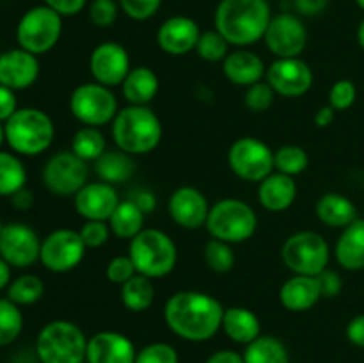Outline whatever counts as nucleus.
Returning <instances> with one entry per match:
<instances>
[{
    "label": "nucleus",
    "instance_id": "obj_1",
    "mask_svg": "<svg viewBox=\"0 0 364 363\" xmlns=\"http://www.w3.org/2000/svg\"><path fill=\"white\" fill-rule=\"evenodd\" d=\"M224 306L213 295L199 290H180L164 306V320L176 337L187 342H206L223 327Z\"/></svg>",
    "mask_w": 364,
    "mask_h": 363
},
{
    "label": "nucleus",
    "instance_id": "obj_2",
    "mask_svg": "<svg viewBox=\"0 0 364 363\" xmlns=\"http://www.w3.org/2000/svg\"><path fill=\"white\" fill-rule=\"evenodd\" d=\"M270 20L272 11L269 0H220L215 9V31L238 48L265 38Z\"/></svg>",
    "mask_w": 364,
    "mask_h": 363
},
{
    "label": "nucleus",
    "instance_id": "obj_3",
    "mask_svg": "<svg viewBox=\"0 0 364 363\" xmlns=\"http://www.w3.org/2000/svg\"><path fill=\"white\" fill-rule=\"evenodd\" d=\"M162 121L148 105H127L112 121L116 148L128 155H146L160 144Z\"/></svg>",
    "mask_w": 364,
    "mask_h": 363
},
{
    "label": "nucleus",
    "instance_id": "obj_4",
    "mask_svg": "<svg viewBox=\"0 0 364 363\" xmlns=\"http://www.w3.org/2000/svg\"><path fill=\"white\" fill-rule=\"evenodd\" d=\"M6 142L18 155L36 157L46 152L55 139V125L52 117L36 107L18 109L4 123Z\"/></svg>",
    "mask_w": 364,
    "mask_h": 363
},
{
    "label": "nucleus",
    "instance_id": "obj_5",
    "mask_svg": "<svg viewBox=\"0 0 364 363\" xmlns=\"http://www.w3.org/2000/svg\"><path fill=\"white\" fill-rule=\"evenodd\" d=\"M85 333L71 320H52L45 324L36 338V356L41 363H85Z\"/></svg>",
    "mask_w": 364,
    "mask_h": 363
},
{
    "label": "nucleus",
    "instance_id": "obj_6",
    "mask_svg": "<svg viewBox=\"0 0 364 363\" xmlns=\"http://www.w3.org/2000/svg\"><path fill=\"white\" fill-rule=\"evenodd\" d=\"M128 256L139 274L159 280L174 270L178 262V248L166 231L159 228H144L130 241Z\"/></svg>",
    "mask_w": 364,
    "mask_h": 363
},
{
    "label": "nucleus",
    "instance_id": "obj_7",
    "mask_svg": "<svg viewBox=\"0 0 364 363\" xmlns=\"http://www.w3.org/2000/svg\"><path fill=\"white\" fill-rule=\"evenodd\" d=\"M205 228L212 238L228 244H240L256 233L258 216L249 203L237 198H224L210 206Z\"/></svg>",
    "mask_w": 364,
    "mask_h": 363
},
{
    "label": "nucleus",
    "instance_id": "obj_8",
    "mask_svg": "<svg viewBox=\"0 0 364 363\" xmlns=\"http://www.w3.org/2000/svg\"><path fill=\"white\" fill-rule=\"evenodd\" d=\"M329 258V244L316 231L302 230L291 233L281 248V260L288 270L302 276H318L327 269Z\"/></svg>",
    "mask_w": 364,
    "mask_h": 363
},
{
    "label": "nucleus",
    "instance_id": "obj_9",
    "mask_svg": "<svg viewBox=\"0 0 364 363\" xmlns=\"http://www.w3.org/2000/svg\"><path fill=\"white\" fill-rule=\"evenodd\" d=\"M63 34V16L48 6H36L20 18L16 25V41L20 48L43 56L59 43Z\"/></svg>",
    "mask_w": 364,
    "mask_h": 363
},
{
    "label": "nucleus",
    "instance_id": "obj_10",
    "mask_svg": "<svg viewBox=\"0 0 364 363\" xmlns=\"http://www.w3.org/2000/svg\"><path fill=\"white\" fill-rule=\"evenodd\" d=\"M70 112L84 127H105L112 123L119 112L112 88L98 82H84L77 85L70 96Z\"/></svg>",
    "mask_w": 364,
    "mask_h": 363
},
{
    "label": "nucleus",
    "instance_id": "obj_11",
    "mask_svg": "<svg viewBox=\"0 0 364 363\" xmlns=\"http://www.w3.org/2000/svg\"><path fill=\"white\" fill-rule=\"evenodd\" d=\"M228 164L238 178L259 184L274 173V152L258 137H240L230 146Z\"/></svg>",
    "mask_w": 364,
    "mask_h": 363
},
{
    "label": "nucleus",
    "instance_id": "obj_12",
    "mask_svg": "<svg viewBox=\"0 0 364 363\" xmlns=\"http://www.w3.org/2000/svg\"><path fill=\"white\" fill-rule=\"evenodd\" d=\"M85 244L80 233L70 228H59L41 241L39 262L50 273L64 274L73 270L85 256Z\"/></svg>",
    "mask_w": 364,
    "mask_h": 363
},
{
    "label": "nucleus",
    "instance_id": "obj_13",
    "mask_svg": "<svg viewBox=\"0 0 364 363\" xmlns=\"http://www.w3.org/2000/svg\"><path fill=\"white\" fill-rule=\"evenodd\" d=\"M87 162L71 149L55 153L43 167V184L55 196H75L87 184Z\"/></svg>",
    "mask_w": 364,
    "mask_h": 363
},
{
    "label": "nucleus",
    "instance_id": "obj_14",
    "mask_svg": "<svg viewBox=\"0 0 364 363\" xmlns=\"http://www.w3.org/2000/svg\"><path fill=\"white\" fill-rule=\"evenodd\" d=\"M265 80L276 95L283 98H301L313 88L315 75L304 59L287 57V59H276L267 68Z\"/></svg>",
    "mask_w": 364,
    "mask_h": 363
},
{
    "label": "nucleus",
    "instance_id": "obj_15",
    "mask_svg": "<svg viewBox=\"0 0 364 363\" xmlns=\"http://www.w3.org/2000/svg\"><path fill=\"white\" fill-rule=\"evenodd\" d=\"M263 41L277 59L301 57L308 46V28L295 14H277L270 20Z\"/></svg>",
    "mask_w": 364,
    "mask_h": 363
},
{
    "label": "nucleus",
    "instance_id": "obj_16",
    "mask_svg": "<svg viewBox=\"0 0 364 363\" xmlns=\"http://www.w3.org/2000/svg\"><path fill=\"white\" fill-rule=\"evenodd\" d=\"M41 238L25 223H7L0 231V256L11 267L25 269L39 260Z\"/></svg>",
    "mask_w": 364,
    "mask_h": 363
},
{
    "label": "nucleus",
    "instance_id": "obj_17",
    "mask_svg": "<svg viewBox=\"0 0 364 363\" xmlns=\"http://www.w3.org/2000/svg\"><path fill=\"white\" fill-rule=\"evenodd\" d=\"M130 70L132 64L128 50L119 43H100L89 56V71H91L92 78L107 88H116V85L123 84Z\"/></svg>",
    "mask_w": 364,
    "mask_h": 363
},
{
    "label": "nucleus",
    "instance_id": "obj_18",
    "mask_svg": "<svg viewBox=\"0 0 364 363\" xmlns=\"http://www.w3.org/2000/svg\"><path fill=\"white\" fill-rule=\"evenodd\" d=\"M171 219L183 230H198L205 226L210 214V203L199 189L192 185L178 187L167 201Z\"/></svg>",
    "mask_w": 364,
    "mask_h": 363
},
{
    "label": "nucleus",
    "instance_id": "obj_19",
    "mask_svg": "<svg viewBox=\"0 0 364 363\" xmlns=\"http://www.w3.org/2000/svg\"><path fill=\"white\" fill-rule=\"evenodd\" d=\"M119 201L116 187L102 180L87 182L73 196L75 210L85 221H109Z\"/></svg>",
    "mask_w": 364,
    "mask_h": 363
},
{
    "label": "nucleus",
    "instance_id": "obj_20",
    "mask_svg": "<svg viewBox=\"0 0 364 363\" xmlns=\"http://www.w3.org/2000/svg\"><path fill=\"white\" fill-rule=\"evenodd\" d=\"M38 56L23 48H13L0 53V84L13 91H21L36 84L39 77Z\"/></svg>",
    "mask_w": 364,
    "mask_h": 363
},
{
    "label": "nucleus",
    "instance_id": "obj_21",
    "mask_svg": "<svg viewBox=\"0 0 364 363\" xmlns=\"http://www.w3.org/2000/svg\"><path fill=\"white\" fill-rule=\"evenodd\" d=\"M137 349L119 331H98L87 340V363H135Z\"/></svg>",
    "mask_w": 364,
    "mask_h": 363
},
{
    "label": "nucleus",
    "instance_id": "obj_22",
    "mask_svg": "<svg viewBox=\"0 0 364 363\" xmlns=\"http://www.w3.org/2000/svg\"><path fill=\"white\" fill-rule=\"evenodd\" d=\"M201 36V28L192 18L173 16L167 18L156 32V43L167 56H187L196 50Z\"/></svg>",
    "mask_w": 364,
    "mask_h": 363
},
{
    "label": "nucleus",
    "instance_id": "obj_23",
    "mask_svg": "<svg viewBox=\"0 0 364 363\" xmlns=\"http://www.w3.org/2000/svg\"><path fill=\"white\" fill-rule=\"evenodd\" d=\"M223 73L233 85L249 88L265 78L267 66L258 53L247 48L230 52L223 60Z\"/></svg>",
    "mask_w": 364,
    "mask_h": 363
},
{
    "label": "nucleus",
    "instance_id": "obj_24",
    "mask_svg": "<svg viewBox=\"0 0 364 363\" xmlns=\"http://www.w3.org/2000/svg\"><path fill=\"white\" fill-rule=\"evenodd\" d=\"M297 182L294 177L283 173H272L259 182L258 201L265 210L274 214L284 212L290 209L297 199Z\"/></svg>",
    "mask_w": 364,
    "mask_h": 363
},
{
    "label": "nucleus",
    "instance_id": "obj_25",
    "mask_svg": "<svg viewBox=\"0 0 364 363\" xmlns=\"http://www.w3.org/2000/svg\"><path fill=\"white\" fill-rule=\"evenodd\" d=\"M322 299L316 276L294 274L283 283L279 290V301L288 312L302 313L311 310Z\"/></svg>",
    "mask_w": 364,
    "mask_h": 363
},
{
    "label": "nucleus",
    "instance_id": "obj_26",
    "mask_svg": "<svg viewBox=\"0 0 364 363\" xmlns=\"http://www.w3.org/2000/svg\"><path fill=\"white\" fill-rule=\"evenodd\" d=\"M334 256L343 269H364V219L358 217L354 223L343 228L336 246H334Z\"/></svg>",
    "mask_w": 364,
    "mask_h": 363
},
{
    "label": "nucleus",
    "instance_id": "obj_27",
    "mask_svg": "<svg viewBox=\"0 0 364 363\" xmlns=\"http://www.w3.org/2000/svg\"><path fill=\"white\" fill-rule=\"evenodd\" d=\"M220 330L235 344L247 345L262 335V324L252 310L245 306H230L224 310Z\"/></svg>",
    "mask_w": 364,
    "mask_h": 363
},
{
    "label": "nucleus",
    "instance_id": "obj_28",
    "mask_svg": "<svg viewBox=\"0 0 364 363\" xmlns=\"http://www.w3.org/2000/svg\"><path fill=\"white\" fill-rule=\"evenodd\" d=\"M159 75L148 66L132 68L121 84V91L128 105H148L159 95Z\"/></svg>",
    "mask_w": 364,
    "mask_h": 363
},
{
    "label": "nucleus",
    "instance_id": "obj_29",
    "mask_svg": "<svg viewBox=\"0 0 364 363\" xmlns=\"http://www.w3.org/2000/svg\"><path fill=\"white\" fill-rule=\"evenodd\" d=\"M316 217L329 228H347L358 219L354 201L340 192H326L316 201Z\"/></svg>",
    "mask_w": 364,
    "mask_h": 363
},
{
    "label": "nucleus",
    "instance_id": "obj_30",
    "mask_svg": "<svg viewBox=\"0 0 364 363\" xmlns=\"http://www.w3.org/2000/svg\"><path fill=\"white\" fill-rule=\"evenodd\" d=\"M146 212L134 201V199H124L119 201L116 210L112 212L110 219L107 221L112 235L123 241H132L135 235L144 230Z\"/></svg>",
    "mask_w": 364,
    "mask_h": 363
},
{
    "label": "nucleus",
    "instance_id": "obj_31",
    "mask_svg": "<svg viewBox=\"0 0 364 363\" xmlns=\"http://www.w3.org/2000/svg\"><path fill=\"white\" fill-rule=\"evenodd\" d=\"M155 295L156 290L151 278H146L139 273L121 285V302L124 308L134 313H141L151 308L155 302Z\"/></svg>",
    "mask_w": 364,
    "mask_h": 363
},
{
    "label": "nucleus",
    "instance_id": "obj_32",
    "mask_svg": "<svg viewBox=\"0 0 364 363\" xmlns=\"http://www.w3.org/2000/svg\"><path fill=\"white\" fill-rule=\"evenodd\" d=\"M96 174L100 180L107 184H123L132 178L135 171V164L132 155L121 152V149H107L98 160H96Z\"/></svg>",
    "mask_w": 364,
    "mask_h": 363
},
{
    "label": "nucleus",
    "instance_id": "obj_33",
    "mask_svg": "<svg viewBox=\"0 0 364 363\" xmlns=\"http://www.w3.org/2000/svg\"><path fill=\"white\" fill-rule=\"evenodd\" d=\"M242 356L245 363H290L287 345L270 335H259L256 340L245 345Z\"/></svg>",
    "mask_w": 364,
    "mask_h": 363
},
{
    "label": "nucleus",
    "instance_id": "obj_34",
    "mask_svg": "<svg viewBox=\"0 0 364 363\" xmlns=\"http://www.w3.org/2000/svg\"><path fill=\"white\" fill-rule=\"evenodd\" d=\"M71 152L84 162H96L107 152L105 135L100 128L82 125V128H78L71 139Z\"/></svg>",
    "mask_w": 364,
    "mask_h": 363
},
{
    "label": "nucleus",
    "instance_id": "obj_35",
    "mask_svg": "<svg viewBox=\"0 0 364 363\" xmlns=\"http://www.w3.org/2000/svg\"><path fill=\"white\" fill-rule=\"evenodd\" d=\"M27 169L16 153L0 149V196H13L25 187Z\"/></svg>",
    "mask_w": 364,
    "mask_h": 363
},
{
    "label": "nucleus",
    "instance_id": "obj_36",
    "mask_svg": "<svg viewBox=\"0 0 364 363\" xmlns=\"http://www.w3.org/2000/svg\"><path fill=\"white\" fill-rule=\"evenodd\" d=\"M7 290V299L18 306H31L45 295V283L38 274H21L11 280Z\"/></svg>",
    "mask_w": 364,
    "mask_h": 363
},
{
    "label": "nucleus",
    "instance_id": "obj_37",
    "mask_svg": "<svg viewBox=\"0 0 364 363\" xmlns=\"http://www.w3.org/2000/svg\"><path fill=\"white\" fill-rule=\"evenodd\" d=\"M309 166V155L302 146L284 144L274 152V169L277 173L297 177L302 174Z\"/></svg>",
    "mask_w": 364,
    "mask_h": 363
},
{
    "label": "nucleus",
    "instance_id": "obj_38",
    "mask_svg": "<svg viewBox=\"0 0 364 363\" xmlns=\"http://www.w3.org/2000/svg\"><path fill=\"white\" fill-rule=\"evenodd\" d=\"M23 331V313L11 299L0 298V349L13 344Z\"/></svg>",
    "mask_w": 364,
    "mask_h": 363
},
{
    "label": "nucleus",
    "instance_id": "obj_39",
    "mask_svg": "<svg viewBox=\"0 0 364 363\" xmlns=\"http://www.w3.org/2000/svg\"><path fill=\"white\" fill-rule=\"evenodd\" d=\"M205 262L213 273L224 274L233 269L237 258H235V251L231 244L219 241V238H212L205 246Z\"/></svg>",
    "mask_w": 364,
    "mask_h": 363
},
{
    "label": "nucleus",
    "instance_id": "obj_40",
    "mask_svg": "<svg viewBox=\"0 0 364 363\" xmlns=\"http://www.w3.org/2000/svg\"><path fill=\"white\" fill-rule=\"evenodd\" d=\"M196 52L203 60L219 63V60L226 59V56L230 53V43L224 39L219 31H205L199 36Z\"/></svg>",
    "mask_w": 364,
    "mask_h": 363
},
{
    "label": "nucleus",
    "instance_id": "obj_41",
    "mask_svg": "<svg viewBox=\"0 0 364 363\" xmlns=\"http://www.w3.org/2000/svg\"><path fill=\"white\" fill-rule=\"evenodd\" d=\"M274 100H276V93L267 80L256 82V84L245 88L244 103L251 112H265L272 107Z\"/></svg>",
    "mask_w": 364,
    "mask_h": 363
},
{
    "label": "nucleus",
    "instance_id": "obj_42",
    "mask_svg": "<svg viewBox=\"0 0 364 363\" xmlns=\"http://www.w3.org/2000/svg\"><path fill=\"white\" fill-rule=\"evenodd\" d=\"M135 363H180V356L167 342H151L137 351Z\"/></svg>",
    "mask_w": 364,
    "mask_h": 363
},
{
    "label": "nucleus",
    "instance_id": "obj_43",
    "mask_svg": "<svg viewBox=\"0 0 364 363\" xmlns=\"http://www.w3.org/2000/svg\"><path fill=\"white\" fill-rule=\"evenodd\" d=\"M358 98V89L350 78H340L329 91V105L334 110H348Z\"/></svg>",
    "mask_w": 364,
    "mask_h": 363
},
{
    "label": "nucleus",
    "instance_id": "obj_44",
    "mask_svg": "<svg viewBox=\"0 0 364 363\" xmlns=\"http://www.w3.org/2000/svg\"><path fill=\"white\" fill-rule=\"evenodd\" d=\"M78 233H80V238L85 244V248L96 249L109 242L112 231H110L107 221H85L80 230H78Z\"/></svg>",
    "mask_w": 364,
    "mask_h": 363
},
{
    "label": "nucleus",
    "instance_id": "obj_45",
    "mask_svg": "<svg viewBox=\"0 0 364 363\" xmlns=\"http://www.w3.org/2000/svg\"><path fill=\"white\" fill-rule=\"evenodd\" d=\"M119 14V4L114 0H92L89 6V18L96 27H110L117 20Z\"/></svg>",
    "mask_w": 364,
    "mask_h": 363
},
{
    "label": "nucleus",
    "instance_id": "obj_46",
    "mask_svg": "<svg viewBox=\"0 0 364 363\" xmlns=\"http://www.w3.org/2000/svg\"><path fill=\"white\" fill-rule=\"evenodd\" d=\"M135 274H137V269H135L134 262H132V258L128 256V253L127 255L114 256L105 267L107 280H109L110 283L119 285V287L124 283V281L130 280L132 276H135Z\"/></svg>",
    "mask_w": 364,
    "mask_h": 363
},
{
    "label": "nucleus",
    "instance_id": "obj_47",
    "mask_svg": "<svg viewBox=\"0 0 364 363\" xmlns=\"http://www.w3.org/2000/svg\"><path fill=\"white\" fill-rule=\"evenodd\" d=\"M160 6L162 0H119L121 11L135 21H144L155 16Z\"/></svg>",
    "mask_w": 364,
    "mask_h": 363
},
{
    "label": "nucleus",
    "instance_id": "obj_48",
    "mask_svg": "<svg viewBox=\"0 0 364 363\" xmlns=\"http://www.w3.org/2000/svg\"><path fill=\"white\" fill-rule=\"evenodd\" d=\"M316 280H318V287H320V294H322V298H327V299L336 298V295L341 292V288H343V280H341L340 274L333 269L322 270V273L316 276Z\"/></svg>",
    "mask_w": 364,
    "mask_h": 363
},
{
    "label": "nucleus",
    "instance_id": "obj_49",
    "mask_svg": "<svg viewBox=\"0 0 364 363\" xmlns=\"http://www.w3.org/2000/svg\"><path fill=\"white\" fill-rule=\"evenodd\" d=\"M45 6L59 13L60 16H75L84 9L87 0H43Z\"/></svg>",
    "mask_w": 364,
    "mask_h": 363
},
{
    "label": "nucleus",
    "instance_id": "obj_50",
    "mask_svg": "<svg viewBox=\"0 0 364 363\" xmlns=\"http://www.w3.org/2000/svg\"><path fill=\"white\" fill-rule=\"evenodd\" d=\"M18 110V100L13 89L0 84V123H6Z\"/></svg>",
    "mask_w": 364,
    "mask_h": 363
},
{
    "label": "nucleus",
    "instance_id": "obj_51",
    "mask_svg": "<svg viewBox=\"0 0 364 363\" xmlns=\"http://www.w3.org/2000/svg\"><path fill=\"white\" fill-rule=\"evenodd\" d=\"M345 333H347L348 342H350L352 345L364 349V313L350 319V322L347 324V331H345Z\"/></svg>",
    "mask_w": 364,
    "mask_h": 363
},
{
    "label": "nucleus",
    "instance_id": "obj_52",
    "mask_svg": "<svg viewBox=\"0 0 364 363\" xmlns=\"http://www.w3.org/2000/svg\"><path fill=\"white\" fill-rule=\"evenodd\" d=\"M329 6V0H295V7L304 16H316Z\"/></svg>",
    "mask_w": 364,
    "mask_h": 363
},
{
    "label": "nucleus",
    "instance_id": "obj_53",
    "mask_svg": "<svg viewBox=\"0 0 364 363\" xmlns=\"http://www.w3.org/2000/svg\"><path fill=\"white\" fill-rule=\"evenodd\" d=\"M205 363H245V362H244V356H242L238 351H233V349H220V351H215L213 354H210Z\"/></svg>",
    "mask_w": 364,
    "mask_h": 363
},
{
    "label": "nucleus",
    "instance_id": "obj_54",
    "mask_svg": "<svg viewBox=\"0 0 364 363\" xmlns=\"http://www.w3.org/2000/svg\"><path fill=\"white\" fill-rule=\"evenodd\" d=\"M11 203H13L14 209L20 210V212H27V210H31L32 205H34V194H32L28 189L23 187L11 196Z\"/></svg>",
    "mask_w": 364,
    "mask_h": 363
},
{
    "label": "nucleus",
    "instance_id": "obj_55",
    "mask_svg": "<svg viewBox=\"0 0 364 363\" xmlns=\"http://www.w3.org/2000/svg\"><path fill=\"white\" fill-rule=\"evenodd\" d=\"M336 120V110L333 109L331 105H323L316 110L315 114V125L318 128H327L334 123Z\"/></svg>",
    "mask_w": 364,
    "mask_h": 363
},
{
    "label": "nucleus",
    "instance_id": "obj_56",
    "mask_svg": "<svg viewBox=\"0 0 364 363\" xmlns=\"http://www.w3.org/2000/svg\"><path fill=\"white\" fill-rule=\"evenodd\" d=\"M11 283V265L0 256V292L6 290Z\"/></svg>",
    "mask_w": 364,
    "mask_h": 363
},
{
    "label": "nucleus",
    "instance_id": "obj_57",
    "mask_svg": "<svg viewBox=\"0 0 364 363\" xmlns=\"http://www.w3.org/2000/svg\"><path fill=\"white\" fill-rule=\"evenodd\" d=\"M358 41H359V45H361V48L364 50V18L358 27Z\"/></svg>",
    "mask_w": 364,
    "mask_h": 363
},
{
    "label": "nucleus",
    "instance_id": "obj_58",
    "mask_svg": "<svg viewBox=\"0 0 364 363\" xmlns=\"http://www.w3.org/2000/svg\"><path fill=\"white\" fill-rule=\"evenodd\" d=\"M6 142V130H4V123H0V146Z\"/></svg>",
    "mask_w": 364,
    "mask_h": 363
},
{
    "label": "nucleus",
    "instance_id": "obj_59",
    "mask_svg": "<svg viewBox=\"0 0 364 363\" xmlns=\"http://www.w3.org/2000/svg\"><path fill=\"white\" fill-rule=\"evenodd\" d=\"M355 2H358V6L361 7V9L364 11V0H355Z\"/></svg>",
    "mask_w": 364,
    "mask_h": 363
},
{
    "label": "nucleus",
    "instance_id": "obj_60",
    "mask_svg": "<svg viewBox=\"0 0 364 363\" xmlns=\"http://www.w3.org/2000/svg\"><path fill=\"white\" fill-rule=\"evenodd\" d=\"M2 228H4V223H2V221H0V231H2Z\"/></svg>",
    "mask_w": 364,
    "mask_h": 363
},
{
    "label": "nucleus",
    "instance_id": "obj_61",
    "mask_svg": "<svg viewBox=\"0 0 364 363\" xmlns=\"http://www.w3.org/2000/svg\"><path fill=\"white\" fill-rule=\"evenodd\" d=\"M85 363H87V362H85Z\"/></svg>",
    "mask_w": 364,
    "mask_h": 363
},
{
    "label": "nucleus",
    "instance_id": "obj_62",
    "mask_svg": "<svg viewBox=\"0 0 364 363\" xmlns=\"http://www.w3.org/2000/svg\"><path fill=\"white\" fill-rule=\"evenodd\" d=\"M269 2H270V0H269Z\"/></svg>",
    "mask_w": 364,
    "mask_h": 363
}]
</instances>
